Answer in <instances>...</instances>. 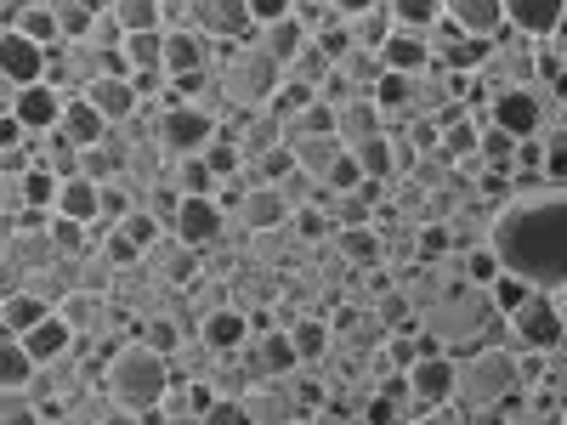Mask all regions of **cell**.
<instances>
[{"label": "cell", "mask_w": 567, "mask_h": 425, "mask_svg": "<svg viewBox=\"0 0 567 425\" xmlns=\"http://www.w3.org/2000/svg\"><path fill=\"white\" fill-rule=\"evenodd\" d=\"M381 131H386V120L374 114V103H369V97H352V103H341V108H336V142H341V148H358V142L381 136Z\"/></svg>", "instance_id": "obj_18"}, {"label": "cell", "mask_w": 567, "mask_h": 425, "mask_svg": "<svg viewBox=\"0 0 567 425\" xmlns=\"http://www.w3.org/2000/svg\"><path fill=\"white\" fill-rule=\"evenodd\" d=\"M97 392L109 397V408H125V414H148L176 381H171V357H159L148 341H120L103 352V363L91 369Z\"/></svg>", "instance_id": "obj_1"}, {"label": "cell", "mask_w": 567, "mask_h": 425, "mask_svg": "<svg viewBox=\"0 0 567 425\" xmlns=\"http://www.w3.org/2000/svg\"><path fill=\"white\" fill-rule=\"evenodd\" d=\"M80 103L97 114L109 131H120V125H131L136 114H142V103H136V91H131V80L120 74V80H97V85H85L80 91Z\"/></svg>", "instance_id": "obj_11"}, {"label": "cell", "mask_w": 567, "mask_h": 425, "mask_svg": "<svg viewBox=\"0 0 567 425\" xmlns=\"http://www.w3.org/2000/svg\"><path fill=\"white\" fill-rule=\"evenodd\" d=\"M165 232H171L176 245H187L194 256H205V250H216L227 239V210L216 199H182Z\"/></svg>", "instance_id": "obj_6"}, {"label": "cell", "mask_w": 567, "mask_h": 425, "mask_svg": "<svg viewBox=\"0 0 567 425\" xmlns=\"http://www.w3.org/2000/svg\"><path fill=\"white\" fill-rule=\"evenodd\" d=\"M307 40H312V34H307V29H301V23H296L290 12H284L278 23H267V29L256 34V45H261V52H267V58H272L278 69H284V63H290V58L301 52V45H307Z\"/></svg>", "instance_id": "obj_21"}, {"label": "cell", "mask_w": 567, "mask_h": 425, "mask_svg": "<svg viewBox=\"0 0 567 425\" xmlns=\"http://www.w3.org/2000/svg\"><path fill=\"white\" fill-rule=\"evenodd\" d=\"M52 136H58V142H69V148L80 154V148H91V142H103V136H109V125H103L97 114H91L80 97H69V103H63V120H58V131H52Z\"/></svg>", "instance_id": "obj_19"}, {"label": "cell", "mask_w": 567, "mask_h": 425, "mask_svg": "<svg viewBox=\"0 0 567 425\" xmlns=\"http://www.w3.org/2000/svg\"><path fill=\"white\" fill-rule=\"evenodd\" d=\"M0 80H7L12 91L45 80V52H40V45H29L23 34L7 29V34H0Z\"/></svg>", "instance_id": "obj_13"}, {"label": "cell", "mask_w": 567, "mask_h": 425, "mask_svg": "<svg viewBox=\"0 0 567 425\" xmlns=\"http://www.w3.org/2000/svg\"><path fill=\"white\" fill-rule=\"evenodd\" d=\"M109 18H114V29H120L125 40H131V34H154V29H159V7H154V0H114Z\"/></svg>", "instance_id": "obj_24"}, {"label": "cell", "mask_w": 567, "mask_h": 425, "mask_svg": "<svg viewBox=\"0 0 567 425\" xmlns=\"http://www.w3.org/2000/svg\"><path fill=\"white\" fill-rule=\"evenodd\" d=\"M488 341L511 346V352H561V283H550V290H539L528 307L499 318Z\"/></svg>", "instance_id": "obj_3"}, {"label": "cell", "mask_w": 567, "mask_h": 425, "mask_svg": "<svg viewBox=\"0 0 567 425\" xmlns=\"http://www.w3.org/2000/svg\"><path fill=\"white\" fill-rule=\"evenodd\" d=\"M296 374H301V369H296ZM296 374H267V381H250V386L239 392L245 419H250V425H290V419H301L307 408H301V392H296Z\"/></svg>", "instance_id": "obj_4"}, {"label": "cell", "mask_w": 567, "mask_h": 425, "mask_svg": "<svg viewBox=\"0 0 567 425\" xmlns=\"http://www.w3.org/2000/svg\"><path fill=\"white\" fill-rule=\"evenodd\" d=\"M159 425H199V414H165Z\"/></svg>", "instance_id": "obj_33"}, {"label": "cell", "mask_w": 567, "mask_h": 425, "mask_svg": "<svg viewBox=\"0 0 567 425\" xmlns=\"http://www.w3.org/2000/svg\"><path fill=\"white\" fill-rule=\"evenodd\" d=\"M114 232H120V239L136 250V261H142V250H154V245L165 239V227H159L148 210H142V205H136L131 216H120V221H114Z\"/></svg>", "instance_id": "obj_25"}, {"label": "cell", "mask_w": 567, "mask_h": 425, "mask_svg": "<svg viewBox=\"0 0 567 425\" xmlns=\"http://www.w3.org/2000/svg\"><path fill=\"white\" fill-rule=\"evenodd\" d=\"M97 425H142V419H136V414H125V408H109Z\"/></svg>", "instance_id": "obj_32"}, {"label": "cell", "mask_w": 567, "mask_h": 425, "mask_svg": "<svg viewBox=\"0 0 567 425\" xmlns=\"http://www.w3.org/2000/svg\"><path fill=\"white\" fill-rule=\"evenodd\" d=\"M29 374H34L29 352H23L12 335H0V392H23V386H29Z\"/></svg>", "instance_id": "obj_27"}, {"label": "cell", "mask_w": 567, "mask_h": 425, "mask_svg": "<svg viewBox=\"0 0 567 425\" xmlns=\"http://www.w3.org/2000/svg\"><path fill=\"white\" fill-rule=\"evenodd\" d=\"M341 154H347V148H341L336 136H301V142H290V159H296V170H301L312 187L323 182V170L336 165Z\"/></svg>", "instance_id": "obj_20"}, {"label": "cell", "mask_w": 567, "mask_h": 425, "mask_svg": "<svg viewBox=\"0 0 567 425\" xmlns=\"http://www.w3.org/2000/svg\"><path fill=\"white\" fill-rule=\"evenodd\" d=\"M63 103H69V97H63L58 85L34 80V85H23L18 97H12V108H7V114L18 120V131H23V136H52V131H58V120H63Z\"/></svg>", "instance_id": "obj_9"}, {"label": "cell", "mask_w": 567, "mask_h": 425, "mask_svg": "<svg viewBox=\"0 0 567 425\" xmlns=\"http://www.w3.org/2000/svg\"><path fill=\"white\" fill-rule=\"evenodd\" d=\"M443 23H449L460 40L494 45V40L505 34V0H443Z\"/></svg>", "instance_id": "obj_8"}, {"label": "cell", "mask_w": 567, "mask_h": 425, "mask_svg": "<svg viewBox=\"0 0 567 425\" xmlns=\"http://www.w3.org/2000/svg\"><path fill=\"white\" fill-rule=\"evenodd\" d=\"M12 34H23L29 45H40V52H52V45H58V18H52V0H34V7H18Z\"/></svg>", "instance_id": "obj_23"}, {"label": "cell", "mask_w": 567, "mask_h": 425, "mask_svg": "<svg viewBox=\"0 0 567 425\" xmlns=\"http://www.w3.org/2000/svg\"><path fill=\"white\" fill-rule=\"evenodd\" d=\"M187 335H194L210 357H227V352H239L245 341H250V318L239 312V307H210L205 318H194V329H187Z\"/></svg>", "instance_id": "obj_10"}, {"label": "cell", "mask_w": 567, "mask_h": 425, "mask_svg": "<svg viewBox=\"0 0 567 425\" xmlns=\"http://www.w3.org/2000/svg\"><path fill=\"white\" fill-rule=\"evenodd\" d=\"M159 34H165V45H159L165 80H187V74H205L210 69V45L194 29H159Z\"/></svg>", "instance_id": "obj_12"}, {"label": "cell", "mask_w": 567, "mask_h": 425, "mask_svg": "<svg viewBox=\"0 0 567 425\" xmlns=\"http://www.w3.org/2000/svg\"><path fill=\"white\" fill-rule=\"evenodd\" d=\"M45 312H52V307H45L40 296H29V290H18V296H7V301H0V335H29V329L45 318Z\"/></svg>", "instance_id": "obj_22"}, {"label": "cell", "mask_w": 567, "mask_h": 425, "mask_svg": "<svg viewBox=\"0 0 567 425\" xmlns=\"http://www.w3.org/2000/svg\"><path fill=\"white\" fill-rule=\"evenodd\" d=\"M18 346L29 352V363L40 369V363H58V357H74L80 346H74V335H69V323L58 318V312H45L29 335H18Z\"/></svg>", "instance_id": "obj_14"}, {"label": "cell", "mask_w": 567, "mask_h": 425, "mask_svg": "<svg viewBox=\"0 0 567 425\" xmlns=\"http://www.w3.org/2000/svg\"><path fill=\"white\" fill-rule=\"evenodd\" d=\"M52 18H58V45H74V40H85L97 7H85V0H63V7H52Z\"/></svg>", "instance_id": "obj_28"}, {"label": "cell", "mask_w": 567, "mask_h": 425, "mask_svg": "<svg viewBox=\"0 0 567 425\" xmlns=\"http://www.w3.org/2000/svg\"><path fill=\"white\" fill-rule=\"evenodd\" d=\"M516 392V352L511 346H471L454 357V403L449 408H505Z\"/></svg>", "instance_id": "obj_2"}, {"label": "cell", "mask_w": 567, "mask_h": 425, "mask_svg": "<svg viewBox=\"0 0 567 425\" xmlns=\"http://www.w3.org/2000/svg\"><path fill=\"white\" fill-rule=\"evenodd\" d=\"M437 23H443V7H420V0H403V7H392V29H398V34L432 40Z\"/></svg>", "instance_id": "obj_26"}, {"label": "cell", "mask_w": 567, "mask_h": 425, "mask_svg": "<svg viewBox=\"0 0 567 425\" xmlns=\"http://www.w3.org/2000/svg\"><path fill=\"white\" fill-rule=\"evenodd\" d=\"M403 425H460V414H454V408H420V414H409Z\"/></svg>", "instance_id": "obj_31"}, {"label": "cell", "mask_w": 567, "mask_h": 425, "mask_svg": "<svg viewBox=\"0 0 567 425\" xmlns=\"http://www.w3.org/2000/svg\"><path fill=\"white\" fill-rule=\"evenodd\" d=\"M80 176H85L91 187H109V182H120V176H125V142L109 131L103 142H91V148H80Z\"/></svg>", "instance_id": "obj_16"}, {"label": "cell", "mask_w": 567, "mask_h": 425, "mask_svg": "<svg viewBox=\"0 0 567 425\" xmlns=\"http://www.w3.org/2000/svg\"><path fill=\"white\" fill-rule=\"evenodd\" d=\"M199 425H250V419H245L239 397H210V408L199 414Z\"/></svg>", "instance_id": "obj_30"}, {"label": "cell", "mask_w": 567, "mask_h": 425, "mask_svg": "<svg viewBox=\"0 0 567 425\" xmlns=\"http://www.w3.org/2000/svg\"><path fill=\"white\" fill-rule=\"evenodd\" d=\"M52 221H74V227H97V187L85 176L58 182V199H52Z\"/></svg>", "instance_id": "obj_17"}, {"label": "cell", "mask_w": 567, "mask_h": 425, "mask_svg": "<svg viewBox=\"0 0 567 425\" xmlns=\"http://www.w3.org/2000/svg\"><path fill=\"white\" fill-rule=\"evenodd\" d=\"M341 29L352 52H381V40L392 34V7H341Z\"/></svg>", "instance_id": "obj_15"}, {"label": "cell", "mask_w": 567, "mask_h": 425, "mask_svg": "<svg viewBox=\"0 0 567 425\" xmlns=\"http://www.w3.org/2000/svg\"><path fill=\"white\" fill-rule=\"evenodd\" d=\"M0 425H45L29 392H0Z\"/></svg>", "instance_id": "obj_29"}, {"label": "cell", "mask_w": 567, "mask_h": 425, "mask_svg": "<svg viewBox=\"0 0 567 425\" xmlns=\"http://www.w3.org/2000/svg\"><path fill=\"white\" fill-rule=\"evenodd\" d=\"M483 120L494 131H505L511 142H534V136H545V91H499Z\"/></svg>", "instance_id": "obj_7"}, {"label": "cell", "mask_w": 567, "mask_h": 425, "mask_svg": "<svg viewBox=\"0 0 567 425\" xmlns=\"http://www.w3.org/2000/svg\"><path fill=\"white\" fill-rule=\"evenodd\" d=\"M403 392H409V414L420 408H449L454 403V357L449 352H425L403 369Z\"/></svg>", "instance_id": "obj_5"}]
</instances>
